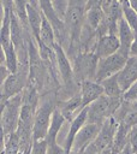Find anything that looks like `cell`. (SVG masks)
<instances>
[{"label": "cell", "mask_w": 137, "mask_h": 154, "mask_svg": "<svg viewBox=\"0 0 137 154\" xmlns=\"http://www.w3.org/2000/svg\"><path fill=\"white\" fill-rule=\"evenodd\" d=\"M56 105L58 103L55 102V96H46L44 99L40 100V105L37 107L34 118V128H32L34 141L46 140Z\"/></svg>", "instance_id": "cell-1"}, {"label": "cell", "mask_w": 137, "mask_h": 154, "mask_svg": "<svg viewBox=\"0 0 137 154\" xmlns=\"http://www.w3.org/2000/svg\"><path fill=\"white\" fill-rule=\"evenodd\" d=\"M123 97H108L102 95L88 106V123L102 125L107 119L114 116L123 103Z\"/></svg>", "instance_id": "cell-2"}, {"label": "cell", "mask_w": 137, "mask_h": 154, "mask_svg": "<svg viewBox=\"0 0 137 154\" xmlns=\"http://www.w3.org/2000/svg\"><path fill=\"white\" fill-rule=\"evenodd\" d=\"M23 103V94L11 97L1 106V135L7 137L16 132L19 123L20 108Z\"/></svg>", "instance_id": "cell-3"}, {"label": "cell", "mask_w": 137, "mask_h": 154, "mask_svg": "<svg viewBox=\"0 0 137 154\" xmlns=\"http://www.w3.org/2000/svg\"><path fill=\"white\" fill-rule=\"evenodd\" d=\"M129 59H130V55L126 54L125 52H123L121 49L113 55L100 59L99 64H97L95 82L101 83L106 78L119 75L121 72V70L126 66Z\"/></svg>", "instance_id": "cell-4"}, {"label": "cell", "mask_w": 137, "mask_h": 154, "mask_svg": "<svg viewBox=\"0 0 137 154\" xmlns=\"http://www.w3.org/2000/svg\"><path fill=\"white\" fill-rule=\"evenodd\" d=\"M99 60L95 53H79L72 60L75 81L79 85L83 81H95Z\"/></svg>", "instance_id": "cell-5"}, {"label": "cell", "mask_w": 137, "mask_h": 154, "mask_svg": "<svg viewBox=\"0 0 137 154\" xmlns=\"http://www.w3.org/2000/svg\"><path fill=\"white\" fill-rule=\"evenodd\" d=\"M54 53H55V60H56V69L60 77V82L62 83L64 88H71L73 84H78L75 81V73H73V65L71 59L68 58L65 49L56 42L54 46ZM79 85V84H78Z\"/></svg>", "instance_id": "cell-6"}, {"label": "cell", "mask_w": 137, "mask_h": 154, "mask_svg": "<svg viewBox=\"0 0 137 154\" xmlns=\"http://www.w3.org/2000/svg\"><path fill=\"white\" fill-rule=\"evenodd\" d=\"M28 81L29 77L25 75H22L19 72L11 73L1 83V106L5 105L6 101L11 97L23 94L24 89L28 85Z\"/></svg>", "instance_id": "cell-7"}, {"label": "cell", "mask_w": 137, "mask_h": 154, "mask_svg": "<svg viewBox=\"0 0 137 154\" xmlns=\"http://www.w3.org/2000/svg\"><path fill=\"white\" fill-rule=\"evenodd\" d=\"M101 126L102 125L87 123L77 134L75 142H73L71 154H82L91 143H94V141L96 140V137L101 130Z\"/></svg>", "instance_id": "cell-8"}, {"label": "cell", "mask_w": 137, "mask_h": 154, "mask_svg": "<svg viewBox=\"0 0 137 154\" xmlns=\"http://www.w3.org/2000/svg\"><path fill=\"white\" fill-rule=\"evenodd\" d=\"M87 123H88V107L83 108V109L77 114V117L68 124L67 134H66L65 140H64V143H62V147L65 148L66 154H71L75 138H76L77 134L79 132V130H81Z\"/></svg>", "instance_id": "cell-9"}, {"label": "cell", "mask_w": 137, "mask_h": 154, "mask_svg": "<svg viewBox=\"0 0 137 154\" xmlns=\"http://www.w3.org/2000/svg\"><path fill=\"white\" fill-rule=\"evenodd\" d=\"M13 1H1V25H0V45L1 47L12 43L11 40V19Z\"/></svg>", "instance_id": "cell-10"}, {"label": "cell", "mask_w": 137, "mask_h": 154, "mask_svg": "<svg viewBox=\"0 0 137 154\" xmlns=\"http://www.w3.org/2000/svg\"><path fill=\"white\" fill-rule=\"evenodd\" d=\"M79 94L82 97V106L83 108H85L99 97L105 95V91L100 83L95 81H83L79 85Z\"/></svg>", "instance_id": "cell-11"}, {"label": "cell", "mask_w": 137, "mask_h": 154, "mask_svg": "<svg viewBox=\"0 0 137 154\" xmlns=\"http://www.w3.org/2000/svg\"><path fill=\"white\" fill-rule=\"evenodd\" d=\"M26 12H28V20L29 26L31 30V35L34 40H37L40 36V30L43 20V13L40 7L38 1H26Z\"/></svg>", "instance_id": "cell-12"}, {"label": "cell", "mask_w": 137, "mask_h": 154, "mask_svg": "<svg viewBox=\"0 0 137 154\" xmlns=\"http://www.w3.org/2000/svg\"><path fill=\"white\" fill-rule=\"evenodd\" d=\"M56 107L60 109V112L65 117L66 122L70 124L77 117V114L83 109L81 94L78 93V94L73 95L72 97H70V99H66V100H62V101L58 102Z\"/></svg>", "instance_id": "cell-13"}, {"label": "cell", "mask_w": 137, "mask_h": 154, "mask_svg": "<svg viewBox=\"0 0 137 154\" xmlns=\"http://www.w3.org/2000/svg\"><path fill=\"white\" fill-rule=\"evenodd\" d=\"M120 51V42L117 35H106L99 38L95 54L99 59L109 57Z\"/></svg>", "instance_id": "cell-14"}, {"label": "cell", "mask_w": 137, "mask_h": 154, "mask_svg": "<svg viewBox=\"0 0 137 154\" xmlns=\"http://www.w3.org/2000/svg\"><path fill=\"white\" fill-rule=\"evenodd\" d=\"M105 19V13L101 8V1H87L85 10V24L96 30Z\"/></svg>", "instance_id": "cell-15"}, {"label": "cell", "mask_w": 137, "mask_h": 154, "mask_svg": "<svg viewBox=\"0 0 137 154\" xmlns=\"http://www.w3.org/2000/svg\"><path fill=\"white\" fill-rule=\"evenodd\" d=\"M118 38L120 42V49L126 54L130 53V48L136 38V32L130 28L124 18H121L118 23Z\"/></svg>", "instance_id": "cell-16"}, {"label": "cell", "mask_w": 137, "mask_h": 154, "mask_svg": "<svg viewBox=\"0 0 137 154\" xmlns=\"http://www.w3.org/2000/svg\"><path fill=\"white\" fill-rule=\"evenodd\" d=\"M65 123H67L66 119H65V117L62 116V113L60 112V109L56 107L55 111H54V113H53L50 126L48 129V134H47V137H46V141H47L48 144H52V143L58 142L59 134L62 130V126H64Z\"/></svg>", "instance_id": "cell-17"}, {"label": "cell", "mask_w": 137, "mask_h": 154, "mask_svg": "<svg viewBox=\"0 0 137 154\" xmlns=\"http://www.w3.org/2000/svg\"><path fill=\"white\" fill-rule=\"evenodd\" d=\"M36 41H41L42 43H44L46 46H48L50 48H54V46L56 43L54 29L44 16H43V20H42V25H41V30H40V36Z\"/></svg>", "instance_id": "cell-18"}, {"label": "cell", "mask_w": 137, "mask_h": 154, "mask_svg": "<svg viewBox=\"0 0 137 154\" xmlns=\"http://www.w3.org/2000/svg\"><path fill=\"white\" fill-rule=\"evenodd\" d=\"M103 88L105 95L108 97H123L124 93L121 90V87L119 84V79H118V75L112 76L109 78H106L105 81H102L100 83ZM124 99V97H123Z\"/></svg>", "instance_id": "cell-19"}, {"label": "cell", "mask_w": 137, "mask_h": 154, "mask_svg": "<svg viewBox=\"0 0 137 154\" xmlns=\"http://www.w3.org/2000/svg\"><path fill=\"white\" fill-rule=\"evenodd\" d=\"M123 4V18L130 25V28L137 35V12L131 7L130 1H121Z\"/></svg>", "instance_id": "cell-20"}, {"label": "cell", "mask_w": 137, "mask_h": 154, "mask_svg": "<svg viewBox=\"0 0 137 154\" xmlns=\"http://www.w3.org/2000/svg\"><path fill=\"white\" fill-rule=\"evenodd\" d=\"M68 5H70V1H66V0H54V1H52V6H53L56 16L62 22H65V19H66V14H67V11H68Z\"/></svg>", "instance_id": "cell-21"}, {"label": "cell", "mask_w": 137, "mask_h": 154, "mask_svg": "<svg viewBox=\"0 0 137 154\" xmlns=\"http://www.w3.org/2000/svg\"><path fill=\"white\" fill-rule=\"evenodd\" d=\"M47 149H48V143L46 140L34 141L30 154H47Z\"/></svg>", "instance_id": "cell-22"}, {"label": "cell", "mask_w": 137, "mask_h": 154, "mask_svg": "<svg viewBox=\"0 0 137 154\" xmlns=\"http://www.w3.org/2000/svg\"><path fill=\"white\" fill-rule=\"evenodd\" d=\"M129 146L132 148L133 153L137 154V126L132 128L129 132Z\"/></svg>", "instance_id": "cell-23"}, {"label": "cell", "mask_w": 137, "mask_h": 154, "mask_svg": "<svg viewBox=\"0 0 137 154\" xmlns=\"http://www.w3.org/2000/svg\"><path fill=\"white\" fill-rule=\"evenodd\" d=\"M124 100L131 101V100H136L137 99V81L124 93Z\"/></svg>", "instance_id": "cell-24"}, {"label": "cell", "mask_w": 137, "mask_h": 154, "mask_svg": "<svg viewBox=\"0 0 137 154\" xmlns=\"http://www.w3.org/2000/svg\"><path fill=\"white\" fill-rule=\"evenodd\" d=\"M130 58H137V35H136V38L130 48V53H129Z\"/></svg>", "instance_id": "cell-25"}, {"label": "cell", "mask_w": 137, "mask_h": 154, "mask_svg": "<svg viewBox=\"0 0 137 154\" xmlns=\"http://www.w3.org/2000/svg\"><path fill=\"white\" fill-rule=\"evenodd\" d=\"M130 5H131V7L137 12V0H131V1H130Z\"/></svg>", "instance_id": "cell-26"}]
</instances>
